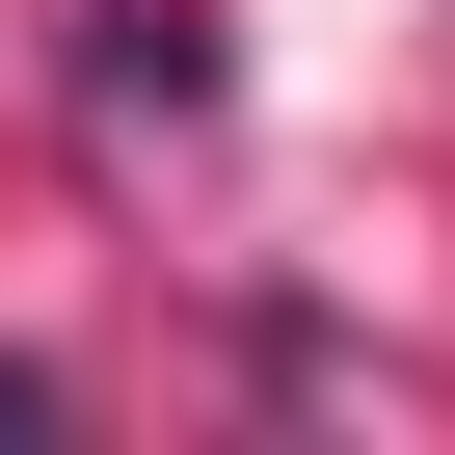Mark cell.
<instances>
[{"instance_id":"1","label":"cell","mask_w":455,"mask_h":455,"mask_svg":"<svg viewBox=\"0 0 455 455\" xmlns=\"http://www.w3.org/2000/svg\"><path fill=\"white\" fill-rule=\"evenodd\" d=\"M0 428H54V375H0Z\"/></svg>"}]
</instances>
